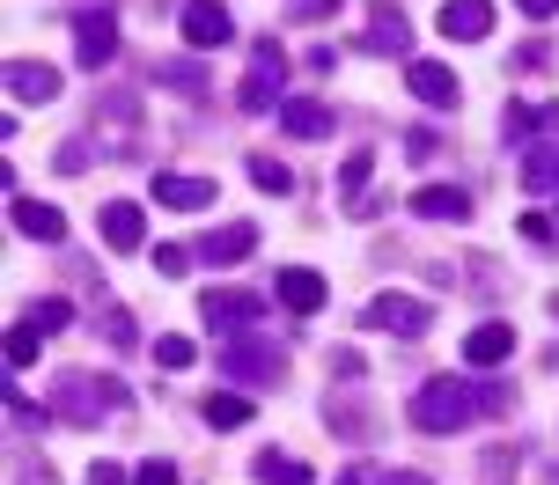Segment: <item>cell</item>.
Here are the masks:
<instances>
[{
    "mask_svg": "<svg viewBox=\"0 0 559 485\" xmlns=\"http://www.w3.org/2000/svg\"><path fill=\"white\" fill-rule=\"evenodd\" d=\"M435 155H442V133L435 125H413L405 133V162H435Z\"/></svg>",
    "mask_w": 559,
    "mask_h": 485,
    "instance_id": "31",
    "label": "cell"
},
{
    "mask_svg": "<svg viewBox=\"0 0 559 485\" xmlns=\"http://www.w3.org/2000/svg\"><path fill=\"white\" fill-rule=\"evenodd\" d=\"M155 199L177 206V214H199V206L222 199V184H214V177H177V170H163V177H155Z\"/></svg>",
    "mask_w": 559,
    "mask_h": 485,
    "instance_id": "12",
    "label": "cell"
},
{
    "mask_svg": "<svg viewBox=\"0 0 559 485\" xmlns=\"http://www.w3.org/2000/svg\"><path fill=\"white\" fill-rule=\"evenodd\" d=\"M508 353H515V324H478L472 339H464V361L472 368H501Z\"/></svg>",
    "mask_w": 559,
    "mask_h": 485,
    "instance_id": "19",
    "label": "cell"
},
{
    "mask_svg": "<svg viewBox=\"0 0 559 485\" xmlns=\"http://www.w3.org/2000/svg\"><path fill=\"white\" fill-rule=\"evenodd\" d=\"M338 118L324 111V104H309V96H295V104H280V133L287 141H332Z\"/></svg>",
    "mask_w": 559,
    "mask_h": 485,
    "instance_id": "16",
    "label": "cell"
},
{
    "mask_svg": "<svg viewBox=\"0 0 559 485\" xmlns=\"http://www.w3.org/2000/svg\"><path fill=\"white\" fill-rule=\"evenodd\" d=\"M74 59H82L88 74H104L118 59V15L111 8H82V15H74Z\"/></svg>",
    "mask_w": 559,
    "mask_h": 485,
    "instance_id": "6",
    "label": "cell"
},
{
    "mask_svg": "<svg viewBox=\"0 0 559 485\" xmlns=\"http://www.w3.org/2000/svg\"><path fill=\"white\" fill-rule=\"evenodd\" d=\"M155 272H163V280H185V272H192V251L163 243V251H155Z\"/></svg>",
    "mask_w": 559,
    "mask_h": 485,
    "instance_id": "33",
    "label": "cell"
},
{
    "mask_svg": "<svg viewBox=\"0 0 559 485\" xmlns=\"http://www.w3.org/2000/svg\"><path fill=\"white\" fill-rule=\"evenodd\" d=\"M222 375H236V383H243V390H273L280 375H287V353H280L273 339H228L222 345Z\"/></svg>",
    "mask_w": 559,
    "mask_h": 485,
    "instance_id": "3",
    "label": "cell"
},
{
    "mask_svg": "<svg viewBox=\"0 0 559 485\" xmlns=\"http://www.w3.org/2000/svg\"><path fill=\"white\" fill-rule=\"evenodd\" d=\"M228 37H236V15H228L222 0H185V45L192 52H214Z\"/></svg>",
    "mask_w": 559,
    "mask_h": 485,
    "instance_id": "9",
    "label": "cell"
},
{
    "mask_svg": "<svg viewBox=\"0 0 559 485\" xmlns=\"http://www.w3.org/2000/svg\"><path fill=\"white\" fill-rule=\"evenodd\" d=\"M258 485H309V463H295V457H280V449H258Z\"/></svg>",
    "mask_w": 559,
    "mask_h": 485,
    "instance_id": "23",
    "label": "cell"
},
{
    "mask_svg": "<svg viewBox=\"0 0 559 485\" xmlns=\"http://www.w3.org/2000/svg\"><path fill=\"white\" fill-rule=\"evenodd\" d=\"M338 485H368V478H361V471H346V478H338Z\"/></svg>",
    "mask_w": 559,
    "mask_h": 485,
    "instance_id": "41",
    "label": "cell"
},
{
    "mask_svg": "<svg viewBox=\"0 0 559 485\" xmlns=\"http://www.w3.org/2000/svg\"><path fill=\"white\" fill-rule=\"evenodd\" d=\"M8 420H15V427H23V434H37V427H52V412H45V404H29L23 390H15V383H8Z\"/></svg>",
    "mask_w": 559,
    "mask_h": 485,
    "instance_id": "28",
    "label": "cell"
},
{
    "mask_svg": "<svg viewBox=\"0 0 559 485\" xmlns=\"http://www.w3.org/2000/svg\"><path fill=\"white\" fill-rule=\"evenodd\" d=\"M104 243H111V251H140V243H147V214H140L133 199H111L104 206Z\"/></svg>",
    "mask_w": 559,
    "mask_h": 485,
    "instance_id": "18",
    "label": "cell"
},
{
    "mask_svg": "<svg viewBox=\"0 0 559 485\" xmlns=\"http://www.w3.org/2000/svg\"><path fill=\"white\" fill-rule=\"evenodd\" d=\"M8 96H15V104H52L59 74L45 66V59H8Z\"/></svg>",
    "mask_w": 559,
    "mask_h": 485,
    "instance_id": "13",
    "label": "cell"
},
{
    "mask_svg": "<svg viewBox=\"0 0 559 485\" xmlns=\"http://www.w3.org/2000/svg\"><path fill=\"white\" fill-rule=\"evenodd\" d=\"M280 74H287V52H280V37H258L251 74H243V88H236V104H243V111H280Z\"/></svg>",
    "mask_w": 559,
    "mask_h": 485,
    "instance_id": "5",
    "label": "cell"
},
{
    "mask_svg": "<svg viewBox=\"0 0 559 485\" xmlns=\"http://www.w3.org/2000/svg\"><path fill=\"white\" fill-rule=\"evenodd\" d=\"M405 88H413L419 104H435V111H449V104H456V74H449L442 59H413V74H405Z\"/></svg>",
    "mask_w": 559,
    "mask_h": 485,
    "instance_id": "17",
    "label": "cell"
},
{
    "mask_svg": "<svg viewBox=\"0 0 559 485\" xmlns=\"http://www.w3.org/2000/svg\"><path fill=\"white\" fill-rule=\"evenodd\" d=\"M126 404V383H111V375H88V368H67L52 390V412L59 420H74V427H96L104 412H118Z\"/></svg>",
    "mask_w": 559,
    "mask_h": 485,
    "instance_id": "2",
    "label": "cell"
},
{
    "mask_svg": "<svg viewBox=\"0 0 559 485\" xmlns=\"http://www.w3.org/2000/svg\"><path fill=\"white\" fill-rule=\"evenodd\" d=\"M515 8H523V15H552L559 0H515Z\"/></svg>",
    "mask_w": 559,
    "mask_h": 485,
    "instance_id": "40",
    "label": "cell"
},
{
    "mask_svg": "<svg viewBox=\"0 0 559 485\" xmlns=\"http://www.w3.org/2000/svg\"><path fill=\"white\" fill-rule=\"evenodd\" d=\"M133 485H177V463H163V457H155V463H140Z\"/></svg>",
    "mask_w": 559,
    "mask_h": 485,
    "instance_id": "35",
    "label": "cell"
},
{
    "mask_svg": "<svg viewBox=\"0 0 559 485\" xmlns=\"http://www.w3.org/2000/svg\"><path fill=\"white\" fill-rule=\"evenodd\" d=\"M29 324H37V331H45V339H52V331H67V324H74V302H37V310H29Z\"/></svg>",
    "mask_w": 559,
    "mask_h": 485,
    "instance_id": "29",
    "label": "cell"
},
{
    "mask_svg": "<svg viewBox=\"0 0 559 485\" xmlns=\"http://www.w3.org/2000/svg\"><path fill=\"white\" fill-rule=\"evenodd\" d=\"M37 339H45V331H37L29 316H23V324H15V331H8V368H15V375H23L29 361H37Z\"/></svg>",
    "mask_w": 559,
    "mask_h": 485,
    "instance_id": "27",
    "label": "cell"
},
{
    "mask_svg": "<svg viewBox=\"0 0 559 485\" xmlns=\"http://www.w3.org/2000/svg\"><path fill=\"white\" fill-rule=\"evenodd\" d=\"M545 485H559V471H545Z\"/></svg>",
    "mask_w": 559,
    "mask_h": 485,
    "instance_id": "42",
    "label": "cell"
},
{
    "mask_svg": "<svg viewBox=\"0 0 559 485\" xmlns=\"http://www.w3.org/2000/svg\"><path fill=\"white\" fill-rule=\"evenodd\" d=\"M251 251H258V229H251V221H228V229H214L206 243H199V265L228 272V265H243Z\"/></svg>",
    "mask_w": 559,
    "mask_h": 485,
    "instance_id": "10",
    "label": "cell"
},
{
    "mask_svg": "<svg viewBox=\"0 0 559 485\" xmlns=\"http://www.w3.org/2000/svg\"><path fill=\"white\" fill-rule=\"evenodd\" d=\"M537 125H545V111H531V104H508V111H501V133H508V141H531Z\"/></svg>",
    "mask_w": 559,
    "mask_h": 485,
    "instance_id": "30",
    "label": "cell"
},
{
    "mask_svg": "<svg viewBox=\"0 0 559 485\" xmlns=\"http://www.w3.org/2000/svg\"><path fill=\"white\" fill-rule=\"evenodd\" d=\"M199 412H206V427H243V420H251V398H243V390H214Z\"/></svg>",
    "mask_w": 559,
    "mask_h": 485,
    "instance_id": "24",
    "label": "cell"
},
{
    "mask_svg": "<svg viewBox=\"0 0 559 485\" xmlns=\"http://www.w3.org/2000/svg\"><path fill=\"white\" fill-rule=\"evenodd\" d=\"M376 485H435V478H427V471H383Z\"/></svg>",
    "mask_w": 559,
    "mask_h": 485,
    "instance_id": "39",
    "label": "cell"
},
{
    "mask_svg": "<svg viewBox=\"0 0 559 485\" xmlns=\"http://www.w3.org/2000/svg\"><path fill=\"white\" fill-rule=\"evenodd\" d=\"M15 485H59V478H52V463H23V471H15Z\"/></svg>",
    "mask_w": 559,
    "mask_h": 485,
    "instance_id": "38",
    "label": "cell"
},
{
    "mask_svg": "<svg viewBox=\"0 0 559 485\" xmlns=\"http://www.w3.org/2000/svg\"><path fill=\"white\" fill-rule=\"evenodd\" d=\"M324 294H332V287H324V272H309V265H287V272H280V310L287 316H317Z\"/></svg>",
    "mask_w": 559,
    "mask_h": 485,
    "instance_id": "11",
    "label": "cell"
},
{
    "mask_svg": "<svg viewBox=\"0 0 559 485\" xmlns=\"http://www.w3.org/2000/svg\"><path fill=\"white\" fill-rule=\"evenodd\" d=\"M251 184H258V192H273V199H287V192H295V170L273 162V155H251Z\"/></svg>",
    "mask_w": 559,
    "mask_h": 485,
    "instance_id": "26",
    "label": "cell"
},
{
    "mask_svg": "<svg viewBox=\"0 0 559 485\" xmlns=\"http://www.w3.org/2000/svg\"><path fill=\"white\" fill-rule=\"evenodd\" d=\"M368 170H376V155H368V147H354V155H346V170H338V199H346V206L368 199Z\"/></svg>",
    "mask_w": 559,
    "mask_h": 485,
    "instance_id": "25",
    "label": "cell"
},
{
    "mask_svg": "<svg viewBox=\"0 0 559 485\" xmlns=\"http://www.w3.org/2000/svg\"><path fill=\"white\" fill-rule=\"evenodd\" d=\"M361 324H376V331H397V339H427V331H435V310H427L419 294H376Z\"/></svg>",
    "mask_w": 559,
    "mask_h": 485,
    "instance_id": "7",
    "label": "cell"
},
{
    "mask_svg": "<svg viewBox=\"0 0 559 485\" xmlns=\"http://www.w3.org/2000/svg\"><path fill=\"white\" fill-rule=\"evenodd\" d=\"M88 485H133V478H126L118 463H88Z\"/></svg>",
    "mask_w": 559,
    "mask_h": 485,
    "instance_id": "37",
    "label": "cell"
},
{
    "mask_svg": "<svg viewBox=\"0 0 559 485\" xmlns=\"http://www.w3.org/2000/svg\"><path fill=\"white\" fill-rule=\"evenodd\" d=\"M155 361H163V368H192V339H177V331L155 339Z\"/></svg>",
    "mask_w": 559,
    "mask_h": 485,
    "instance_id": "32",
    "label": "cell"
},
{
    "mask_svg": "<svg viewBox=\"0 0 559 485\" xmlns=\"http://www.w3.org/2000/svg\"><path fill=\"white\" fill-rule=\"evenodd\" d=\"M104 339H111L118 353H126V345L140 339V331H133V316H126V310H104Z\"/></svg>",
    "mask_w": 559,
    "mask_h": 485,
    "instance_id": "34",
    "label": "cell"
},
{
    "mask_svg": "<svg viewBox=\"0 0 559 485\" xmlns=\"http://www.w3.org/2000/svg\"><path fill=\"white\" fill-rule=\"evenodd\" d=\"M15 229H23L29 243H59V235H67V214H59V206H37V199H15Z\"/></svg>",
    "mask_w": 559,
    "mask_h": 485,
    "instance_id": "20",
    "label": "cell"
},
{
    "mask_svg": "<svg viewBox=\"0 0 559 485\" xmlns=\"http://www.w3.org/2000/svg\"><path fill=\"white\" fill-rule=\"evenodd\" d=\"M199 316H206L214 339H251L258 316H265V302L243 294V287H206V294H199Z\"/></svg>",
    "mask_w": 559,
    "mask_h": 485,
    "instance_id": "4",
    "label": "cell"
},
{
    "mask_svg": "<svg viewBox=\"0 0 559 485\" xmlns=\"http://www.w3.org/2000/svg\"><path fill=\"white\" fill-rule=\"evenodd\" d=\"M523 192H559V141L523 155Z\"/></svg>",
    "mask_w": 559,
    "mask_h": 485,
    "instance_id": "22",
    "label": "cell"
},
{
    "mask_svg": "<svg viewBox=\"0 0 559 485\" xmlns=\"http://www.w3.org/2000/svg\"><path fill=\"white\" fill-rule=\"evenodd\" d=\"M552 316H559V294H552Z\"/></svg>",
    "mask_w": 559,
    "mask_h": 485,
    "instance_id": "43",
    "label": "cell"
},
{
    "mask_svg": "<svg viewBox=\"0 0 559 485\" xmlns=\"http://www.w3.org/2000/svg\"><path fill=\"white\" fill-rule=\"evenodd\" d=\"M82 170H88V147L67 141V147H59V177H82Z\"/></svg>",
    "mask_w": 559,
    "mask_h": 485,
    "instance_id": "36",
    "label": "cell"
},
{
    "mask_svg": "<svg viewBox=\"0 0 559 485\" xmlns=\"http://www.w3.org/2000/svg\"><path fill=\"white\" fill-rule=\"evenodd\" d=\"M155 82H163L169 96L199 104V96H206V66H199V59H163V74H155Z\"/></svg>",
    "mask_w": 559,
    "mask_h": 485,
    "instance_id": "21",
    "label": "cell"
},
{
    "mask_svg": "<svg viewBox=\"0 0 559 485\" xmlns=\"http://www.w3.org/2000/svg\"><path fill=\"white\" fill-rule=\"evenodd\" d=\"M413 214L419 221H472V192H464V184H419Z\"/></svg>",
    "mask_w": 559,
    "mask_h": 485,
    "instance_id": "14",
    "label": "cell"
},
{
    "mask_svg": "<svg viewBox=\"0 0 559 485\" xmlns=\"http://www.w3.org/2000/svg\"><path fill=\"white\" fill-rule=\"evenodd\" d=\"M361 45H368V52H383V59H405V52H413V15H405L397 0H376V8H368Z\"/></svg>",
    "mask_w": 559,
    "mask_h": 485,
    "instance_id": "8",
    "label": "cell"
},
{
    "mask_svg": "<svg viewBox=\"0 0 559 485\" xmlns=\"http://www.w3.org/2000/svg\"><path fill=\"white\" fill-rule=\"evenodd\" d=\"M442 37H464V45H478L486 29H493V0H442Z\"/></svg>",
    "mask_w": 559,
    "mask_h": 485,
    "instance_id": "15",
    "label": "cell"
},
{
    "mask_svg": "<svg viewBox=\"0 0 559 485\" xmlns=\"http://www.w3.org/2000/svg\"><path fill=\"white\" fill-rule=\"evenodd\" d=\"M478 412H508L501 383H472V375H427L413 390V427L419 434H464Z\"/></svg>",
    "mask_w": 559,
    "mask_h": 485,
    "instance_id": "1",
    "label": "cell"
}]
</instances>
